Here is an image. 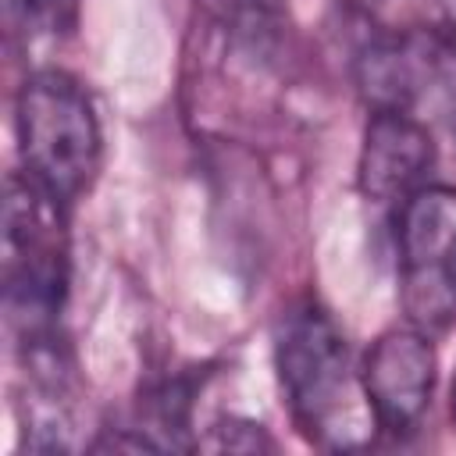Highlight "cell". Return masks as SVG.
I'll use <instances>...</instances> for the list:
<instances>
[{
	"label": "cell",
	"instance_id": "6da1fadb",
	"mask_svg": "<svg viewBox=\"0 0 456 456\" xmlns=\"http://www.w3.org/2000/svg\"><path fill=\"white\" fill-rule=\"evenodd\" d=\"M274 367L296 431L328 452L370 442L374 413L349 342L335 317L310 296L289 303L274 321Z\"/></svg>",
	"mask_w": 456,
	"mask_h": 456
},
{
	"label": "cell",
	"instance_id": "7a4b0ae2",
	"mask_svg": "<svg viewBox=\"0 0 456 456\" xmlns=\"http://www.w3.org/2000/svg\"><path fill=\"white\" fill-rule=\"evenodd\" d=\"M21 171L61 207H71L96 178L103 132L89 89L64 68L25 75L14 96Z\"/></svg>",
	"mask_w": 456,
	"mask_h": 456
},
{
	"label": "cell",
	"instance_id": "3957f363",
	"mask_svg": "<svg viewBox=\"0 0 456 456\" xmlns=\"http://www.w3.org/2000/svg\"><path fill=\"white\" fill-rule=\"evenodd\" d=\"M64 210L25 171L4 182V310L18 338H53L68 296V232Z\"/></svg>",
	"mask_w": 456,
	"mask_h": 456
},
{
	"label": "cell",
	"instance_id": "277c9868",
	"mask_svg": "<svg viewBox=\"0 0 456 456\" xmlns=\"http://www.w3.org/2000/svg\"><path fill=\"white\" fill-rule=\"evenodd\" d=\"M399 303L413 328L435 335L456 321V189L420 185L395 214Z\"/></svg>",
	"mask_w": 456,
	"mask_h": 456
},
{
	"label": "cell",
	"instance_id": "5b68a950",
	"mask_svg": "<svg viewBox=\"0 0 456 456\" xmlns=\"http://www.w3.org/2000/svg\"><path fill=\"white\" fill-rule=\"evenodd\" d=\"M435 378H438V356L428 331L413 324L381 331L360 367L374 428L392 438L417 435L435 395Z\"/></svg>",
	"mask_w": 456,
	"mask_h": 456
},
{
	"label": "cell",
	"instance_id": "8992f818",
	"mask_svg": "<svg viewBox=\"0 0 456 456\" xmlns=\"http://www.w3.org/2000/svg\"><path fill=\"white\" fill-rule=\"evenodd\" d=\"M435 164L431 132L403 107H374L360 146V192L374 203H403Z\"/></svg>",
	"mask_w": 456,
	"mask_h": 456
},
{
	"label": "cell",
	"instance_id": "52a82bcc",
	"mask_svg": "<svg viewBox=\"0 0 456 456\" xmlns=\"http://www.w3.org/2000/svg\"><path fill=\"white\" fill-rule=\"evenodd\" d=\"M235 43L271 53L285 36V0H196Z\"/></svg>",
	"mask_w": 456,
	"mask_h": 456
},
{
	"label": "cell",
	"instance_id": "ba28073f",
	"mask_svg": "<svg viewBox=\"0 0 456 456\" xmlns=\"http://www.w3.org/2000/svg\"><path fill=\"white\" fill-rule=\"evenodd\" d=\"M4 11L25 36H61L75 28L78 0H4Z\"/></svg>",
	"mask_w": 456,
	"mask_h": 456
},
{
	"label": "cell",
	"instance_id": "9c48e42d",
	"mask_svg": "<svg viewBox=\"0 0 456 456\" xmlns=\"http://www.w3.org/2000/svg\"><path fill=\"white\" fill-rule=\"evenodd\" d=\"M452 399H449V410H452V424H456V378H452V392H449Z\"/></svg>",
	"mask_w": 456,
	"mask_h": 456
},
{
	"label": "cell",
	"instance_id": "30bf717a",
	"mask_svg": "<svg viewBox=\"0 0 456 456\" xmlns=\"http://www.w3.org/2000/svg\"><path fill=\"white\" fill-rule=\"evenodd\" d=\"M452 7H456V0H452Z\"/></svg>",
	"mask_w": 456,
	"mask_h": 456
}]
</instances>
